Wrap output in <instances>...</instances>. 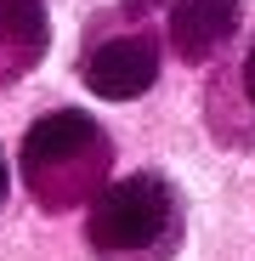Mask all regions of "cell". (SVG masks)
I'll use <instances>...</instances> for the list:
<instances>
[{
	"mask_svg": "<svg viewBox=\"0 0 255 261\" xmlns=\"http://www.w3.org/2000/svg\"><path fill=\"white\" fill-rule=\"evenodd\" d=\"M233 29H238V0H176V12H170V40L187 63L221 51Z\"/></svg>",
	"mask_w": 255,
	"mask_h": 261,
	"instance_id": "cell-4",
	"label": "cell"
},
{
	"mask_svg": "<svg viewBox=\"0 0 255 261\" xmlns=\"http://www.w3.org/2000/svg\"><path fill=\"white\" fill-rule=\"evenodd\" d=\"M244 91H249V102H255V51H249V63H244Z\"/></svg>",
	"mask_w": 255,
	"mask_h": 261,
	"instance_id": "cell-6",
	"label": "cell"
},
{
	"mask_svg": "<svg viewBox=\"0 0 255 261\" xmlns=\"http://www.w3.org/2000/svg\"><path fill=\"white\" fill-rule=\"evenodd\" d=\"M153 6H164V0H125V12H136V17H142V12H153Z\"/></svg>",
	"mask_w": 255,
	"mask_h": 261,
	"instance_id": "cell-7",
	"label": "cell"
},
{
	"mask_svg": "<svg viewBox=\"0 0 255 261\" xmlns=\"http://www.w3.org/2000/svg\"><path fill=\"white\" fill-rule=\"evenodd\" d=\"M170 222H176L170 182L142 170V176H125V182L97 193V204H91V244L102 255H136L159 233H170Z\"/></svg>",
	"mask_w": 255,
	"mask_h": 261,
	"instance_id": "cell-2",
	"label": "cell"
},
{
	"mask_svg": "<svg viewBox=\"0 0 255 261\" xmlns=\"http://www.w3.org/2000/svg\"><path fill=\"white\" fill-rule=\"evenodd\" d=\"M108 159V142H102V130L91 114H46V119H34V130L23 137V170L34 176L40 199L46 204H68L85 182H91V170Z\"/></svg>",
	"mask_w": 255,
	"mask_h": 261,
	"instance_id": "cell-1",
	"label": "cell"
},
{
	"mask_svg": "<svg viewBox=\"0 0 255 261\" xmlns=\"http://www.w3.org/2000/svg\"><path fill=\"white\" fill-rule=\"evenodd\" d=\"M153 80H159V51H153V40H142V34L108 40V46H97L91 63H85V85H91L97 97H108V102L142 97Z\"/></svg>",
	"mask_w": 255,
	"mask_h": 261,
	"instance_id": "cell-3",
	"label": "cell"
},
{
	"mask_svg": "<svg viewBox=\"0 0 255 261\" xmlns=\"http://www.w3.org/2000/svg\"><path fill=\"white\" fill-rule=\"evenodd\" d=\"M0 46L23 51V63L46 46V6L40 0H0Z\"/></svg>",
	"mask_w": 255,
	"mask_h": 261,
	"instance_id": "cell-5",
	"label": "cell"
},
{
	"mask_svg": "<svg viewBox=\"0 0 255 261\" xmlns=\"http://www.w3.org/2000/svg\"><path fill=\"white\" fill-rule=\"evenodd\" d=\"M6 188H12V170H6V153H0V199H6Z\"/></svg>",
	"mask_w": 255,
	"mask_h": 261,
	"instance_id": "cell-8",
	"label": "cell"
}]
</instances>
